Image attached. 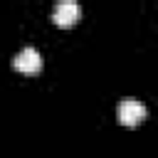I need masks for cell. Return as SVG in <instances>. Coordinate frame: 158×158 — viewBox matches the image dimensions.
Returning <instances> with one entry per match:
<instances>
[{"mask_svg":"<svg viewBox=\"0 0 158 158\" xmlns=\"http://www.w3.org/2000/svg\"><path fill=\"white\" fill-rule=\"evenodd\" d=\"M116 116H118V123L123 126H136L146 118V104L138 101V99H121L118 101V109H116Z\"/></svg>","mask_w":158,"mask_h":158,"instance_id":"6da1fadb","label":"cell"},{"mask_svg":"<svg viewBox=\"0 0 158 158\" xmlns=\"http://www.w3.org/2000/svg\"><path fill=\"white\" fill-rule=\"evenodd\" d=\"M12 67L17 72H25V74H37L42 69V54L35 49V47H22L15 57H12Z\"/></svg>","mask_w":158,"mask_h":158,"instance_id":"7a4b0ae2","label":"cell"},{"mask_svg":"<svg viewBox=\"0 0 158 158\" xmlns=\"http://www.w3.org/2000/svg\"><path fill=\"white\" fill-rule=\"evenodd\" d=\"M79 15H81V7H79V2H74V0H59V2L54 5V10H52V20H54L59 27L74 25V22L79 20Z\"/></svg>","mask_w":158,"mask_h":158,"instance_id":"3957f363","label":"cell"}]
</instances>
